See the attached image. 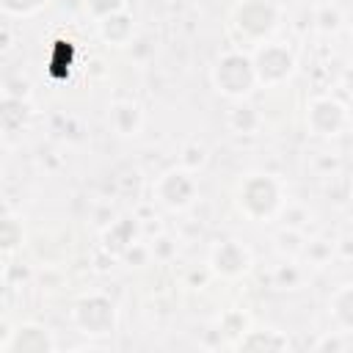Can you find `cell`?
Instances as JSON below:
<instances>
[{
    "instance_id": "1",
    "label": "cell",
    "mask_w": 353,
    "mask_h": 353,
    "mask_svg": "<svg viewBox=\"0 0 353 353\" xmlns=\"http://www.w3.org/2000/svg\"><path fill=\"white\" fill-rule=\"evenodd\" d=\"M234 201H237L240 212L248 221L265 223V221H270V218H276L281 212L287 196H284L281 182L273 174L254 171V174H245L240 179L237 193H234Z\"/></svg>"
},
{
    "instance_id": "2",
    "label": "cell",
    "mask_w": 353,
    "mask_h": 353,
    "mask_svg": "<svg viewBox=\"0 0 353 353\" xmlns=\"http://www.w3.org/2000/svg\"><path fill=\"white\" fill-rule=\"evenodd\" d=\"M210 80L215 85V91L226 99H245L251 97V91L259 85L256 80V69H254V58L251 52H243V50H226L218 55L212 72H210Z\"/></svg>"
},
{
    "instance_id": "3",
    "label": "cell",
    "mask_w": 353,
    "mask_h": 353,
    "mask_svg": "<svg viewBox=\"0 0 353 353\" xmlns=\"http://www.w3.org/2000/svg\"><path fill=\"white\" fill-rule=\"evenodd\" d=\"M281 11L273 0H240L232 8V28L248 44H265L276 33Z\"/></svg>"
},
{
    "instance_id": "4",
    "label": "cell",
    "mask_w": 353,
    "mask_h": 353,
    "mask_svg": "<svg viewBox=\"0 0 353 353\" xmlns=\"http://www.w3.org/2000/svg\"><path fill=\"white\" fill-rule=\"evenodd\" d=\"M254 69H256V80L259 85L265 88H276V85H284L292 74H295V66H298V58L295 52L281 44V41H265V44H256L254 52Z\"/></svg>"
},
{
    "instance_id": "5",
    "label": "cell",
    "mask_w": 353,
    "mask_h": 353,
    "mask_svg": "<svg viewBox=\"0 0 353 353\" xmlns=\"http://www.w3.org/2000/svg\"><path fill=\"white\" fill-rule=\"evenodd\" d=\"M152 199L171 212H182V210L193 207V201L199 199V182H196L193 171L174 165L152 182Z\"/></svg>"
},
{
    "instance_id": "6",
    "label": "cell",
    "mask_w": 353,
    "mask_h": 353,
    "mask_svg": "<svg viewBox=\"0 0 353 353\" xmlns=\"http://www.w3.org/2000/svg\"><path fill=\"white\" fill-rule=\"evenodd\" d=\"M72 320L85 336H110L119 325V309L108 295L91 292L74 303Z\"/></svg>"
},
{
    "instance_id": "7",
    "label": "cell",
    "mask_w": 353,
    "mask_h": 353,
    "mask_svg": "<svg viewBox=\"0 0 353 353\" xmlns=\"http://www.w3.org/2000/svg\"><path fill=\"white\" fill-rule=\"evenodd\" d=\"M347 124L350 113L336 97H314L306 105V127L317 138H336Z\"/></svg>"
},
{
    "instance_id": "8",
    "label": "cell",
    "mask_w": 353,
    "mask_h": 353,
    "mask_svg": "<svg viewBox=\"0 0 353 353\" xmlns=\"http://www.w3.org/2000/svg\"><path fill=\"white\" fill-rule=\"evenodd\" d=\"M254 254L240 240H223L210 251V270L221 279H240L251 270Z\"/></svg>"
},
{
    "instance_id": "9",
    "label": "cell",
    "mask_w": 353,
    "mask_h": 353,
    "mask_svg": "<svg viewBox=\"0 0 353 353\" xmlns=\"http://www.w3.org/2000/svg\"><path fill=\"white\" fill-rule=\"evenodd\" d=\"M3 353H52L55 336L47 325L39 323H22L17 331H8V336L0 342Z\"/></svg>"
},
{
    "instance_id": "10",
    "label": "cell",
    "mask_w": 353,
    "mask_h": 353,
    "mask_svg": "<svg viewBox=\"0 0 353 353\" xmlns=\"http://www.w3.org/2000/svg\"><path fill=\"white\" fill-rule=\"evenodd\" d=\"M108 124L121 138H135L143 127V110L132 99H116L108 108Z\"/></svg>"
},
{
    "instance_id": "11",
    "label": "cell",
    "mask_w": 353,
    "mask_h": 353,
    "mask_svg": "<svg viewBox=\"0 0 353 353\" xmlns=\"http://www.w3.org/2000/svg\"><path fill=\"white\" fill-rule=\"evenodd\" d=\"M97 30H99V39L110 47H124L132 41V33H135V22H132V14L124 8L119 14H110L105 19L97 22Z\"/></svg>"
},
{
    "instance_id": "12",
    "label": "cell",
    "mask_w": 353,
    "mask_h": 353,
    "mask_svg": "<svg viewBox=\"0 0 353 353\" xmlns=\"http://www.w3.org/2000/svg\"><path fill=\"white\" fill-rule=\"evenodd\" d=\"M262 124H265L262 113L245 99H234L232 108L226 110V127L234 135H256L262 130Z\"/></svg>"
},
{
    "instance_id": "13",
    "label": "cell",
    "mask_w": 353,
    "mask_h": 353,
    "mask_svg": "<svg viewBox=\"0 0 353 353\" xmlns=\"http://www.w3.org/2000/svg\"><path fill=\"white\" fill-rule=\"evenodd\" d=\"M328 312H331L334 323L342 328V334H353V284L339 287L328 298Z\"/></svg>"
},
{
    "instance_id": "14",
    "label": "cell",
    "mask_w": 353,
    "mask_h": 353,
    "mask_svg": "<svg viewBox=\"0 0 353 353\" xmlns=\"http://www.w3.org/2000/svg\"><path fill=\"white\" fill-rule=\"evenodd\" d=\"M287 345H290L287 336L279 334V331H245L237 347H245V350H262V347L265 350H284Z\"/></svg>"
},
{
    "instance_id": "15",
    "label": "cell",
    "mask_w": 353,
    "mask_h": 353,
    "mask_svg": "<svg viewBox=\"0 0 353 353\" xmlns=\"http://www.w3.org/2000/svg\"><path fill=\"white\" fill-rule=\"evenodd\" d=\"M207 160H210V149L201 141H188L182 146V152H179V165L188 168V171H193V174L201 171L207 165Z\"/></svg>"
},
{
    "instance_id": "16",
    "label": "cell",
    "mask_w": 353,
    "mask_h": 353,
    "mask_svg": "<svg viewBox=\"0 0 353 353\" xmlns=\"http://www.w3.org/2000/svg\"><path fill=\"white\" fill-rule=\"evenodd\" d=\"M342 11L336 8V6H331V3H323V6H317L314 8V28L320 30V33H336L339 28H342Z\"/></svg>"
},
{
    "instance_id": "17",
    "label": "cell",
    "mask_w": 353,
    "mask_h": 353,
    "mask_svg": "<svg viewBox=\"0 0 353 353\" xmlns=\"http://www.w3.org/2000/svg\"><path fill=\"white\" fill-rule=\"evenodd\" d=\"M279 218H284V226H290V229H303V223L312 218V212L303 207V204H295V201H284V207H281V212H279Z\"/></svg>"
},
{
    "instance_id": "18",
    "label": "cell",
    "mask_w": 353,
    "mask_h": 353,
    "mask_svg": "<svg viewBox=\"0 0 353 353\" xmlns=\"http://www.w3.org/2000/svg\"><path fill=\"white\" fill-rule=\"evenodd\" d=\"M0 6L8 17H33L47 6V0H0Z\"/></svg>"
},
{
    "instance_id": "19",
    "label": "cell",
    "mask_w": 353,
    "mask_h": 353,
    "mask_svg": "<svg viewBox=\"0 0 353 353\" xmlns=\"http://www.w3.org/2000/svg\"><path fill=\"white\" fill-rule=\"evenodd\" d=\"M127 8V0H85V11L99 22L110 14H119Z\"/></svg>"
},
{
    "instance_id": "20",
    "label": "cell",
    "mask_w": 353,
    "mask_h": 353,
    "mask_svg": "<svg viewBox=\"0 0 353 353\" xmlns=\"http://www.w3.org/2000/svg\"><path fill=\"white\" fill-rule=\"evenodd\" d=\"M303 254L309 256L312 265H325V262L334 256V245L325 243V240H312V243L303 245Z\"/></svg>"
},
{
    "instance_id": "21",
    "label": "cell",
    "mask_w": 353,
    "mask_h": 353,
    "mask_svg": "<svg viewBox=\"0 0 353 353\" xmlns=\"http://www.w3.org/2000/svg\"><path fill=\"white\" fill-rule=\"evenodd\" d=\"M17 240L22 243V226H17L14 218H6V226H3V245H6V251H11L17 245Z\"/></svg>"
},
{
    "instance_id": "22",
    "label": "cell",
    "mask_w": 353,
    "mask_h": 353,
    "mask_svg": "<svg viewBox=\"0 0 353 353\" xmlns=\"http://www.w3.org/2000/svg\"><path fill=\"white\" fill-rule=\"evenodd\" d=\"M342 85H345L347 94H353V66H347V72L342 74Z\"/></svg>"
}]
</instances>
